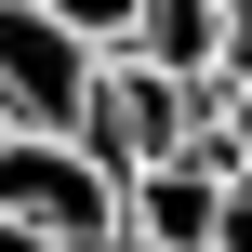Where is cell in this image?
I'll return each instance as SVG.
<instances>
[{
  "label": "cell",
  "instance_id": "52a82bcc",
  "mask_svg": "<svg viewBox=\"0 0 252 252\" xmlns=\"http://www.w3.org/2000/svg\"><path fill=\"white\" fill-rule=\"evenodd\" d=\"M213 252H252V173H226V199H213Z\"/></svg>",
  "mask_w": 252,
  "mask_h": 252
},
{
  "label": "cell",
  "instance_id": "5b68a950",
  "mask_svg": "<svg viewBox=\"0 0 252 252\" xmlns=\"http://www.w3.org/2000/svg\"><path fill=\"white\" fill-rule=\"evenodd\" d=\"M120 53H146V66H173V80H213L226 53H239V0H133V40Z\"/></svg>",
  "mask_w": 252,
  "mask_h": 252
},
{
  "label": "cell",
  "instance_id": "ba28073f",
  "mask_svg": "<svg viewBox=\"0 0 252 252\" xmlns=\"http://www.w3.org/2000/svg\"><path fill=\"white\" fill-rule=\"evenodd\" d=\"M0 252H53V239H40V226H13V213H0Z\"/></svg>",
  "mask_w": 252,
  "mask_h": 252
},
{
  "label": "cell",
  "instance_id": "30bf717a",
  "mask_svg": "<svg viewBox=\"0 0 252 252\" xmlns=\"http://www.w3.org/2000/svg\"><path fill=\"white\" fill-rule=\"evenodd\" d=\"M120 252H146V239H120Z\"/></svg>",
  "mask_w": 252,
  "mask_h": 252
},
{
  "label": "cell",
  "instance_id": "3957f363",
  "mask_svg": "<svg viewBox=\"0 0 252 252\" xmlns=\"http://www.w3.org/2000/svg\"><path fill=\"white\" fill-rule=\"evenodd\" d=\"M93 106V40L53 27L40 0H0V120L13 133H80Z\"/></svg>",
  "mask_w": 252,
  "mask_h": 252
},
{
  "label": "cell",
  "instance_id": "7a4b0ae2",
  "mask_svg": "<svg viewBox=\"0 0 252 252\" xmlns=\"http://www.w3.org/2000/svg\"><path fill=\"white\" fill-rule=\"evenodd\" d=\"M80 146L106 173H146V159H186L199 146V80L146 66V53H93V106H80Z\"/></svg>",
  "mask_w": 252,
  "mask_h": 252
},
{
  "label": "cell",
  "instance_id": "9c48e42d",
  "mask_svg": "<svg viewBox=\"0 0 252 252\" xmlns=\"http://www.w3.org/2000/svg\"><path fill=\"white\" fill-rule=\"evenodd\" d=\"M0 146H13V120H0Z\"/></svg>",
  "mask_w": 252,
  "mask_h": 252
},
{
  "label": "cell",
  "instance_id": "6da1fadb",
  "mask_svg": "<svg viewBox=\"0 0 252 252\" xmlns=\"http://www.w3.org/2000/svg\"><path fill=\"white\" fill-rule=\"evenodd\" d=\"M0 213L40 226L53 252H120V173L80 133H13L0 146Z\"/></svg>",
  "mask_w": 252,
  "mask_h": 252
},
{
  "label": "cell",
  "instance_id": "8992f818",
  "mask_svg": "<svg viewBox=\"0 0 252 252\" xmlns=\"http://www.w3.org/2000/svg\"><path fill=\"white\" fill-rule=\"evenodd\" d=\"M40 13H53V27H80L93 53H120V40H133V0H40Z\"/></svg>",
  "mask_w": 252,
  "mask_h": 252
},
{
  "label": "cell",
  "instance_id": "277c9868",
  "mask_svg": "<svg viewBox=\"0 0 252 252\" xmlns=\"http://www.w3.org/2000/svg\"><path fill=\"white\" fill-rule=\"evenodd\" d=\"M213 173L199 159H146V173H120V239H146V252H213Z\"/></svg>",
  "mask_w": 252,
  "mask_h": 252
}]
</instances>
